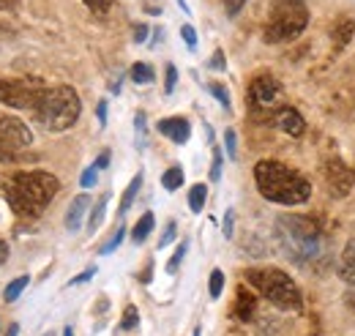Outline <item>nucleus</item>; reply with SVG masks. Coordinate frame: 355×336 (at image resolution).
<instances>
[{
  "instance_id": "nucleus-17",
  "label": "nucleus",
  "mask_w": 355,
  "mask_h": 336,
  "mask_svg": "<svg viewBox=\"0 0 355 336\" xmlns=\"http://www.w3.org/2000/svg\"><path fill=\"white\" fill-rule=\"evenodd\" d=\"M205 200H208V186L205 183L191 186V192H189V208L194 210V213H200V210L205 208Z\"/></svg>"
},
{
  "instance_id": "nucleus-6",
  "label": "nucleus",
  "mask_w": 355,
  "mask_h": 336,
  "mask_svg": "<svg viewBox=\"0 0 355 336\" xmlns=\"http://www.w3.org/2000/svg\"><path fill=\"white\" fill-rule=\"evenodd\" d=\"M309 25V11L304 6H276L266 25L268 44H287L298 39Z\"/></svg>"
},
{
  "instance_id": "nucleus-10",
  "label": "nucleus",
  "mask_w": 355,
  "mask_h": 336,
  "mask_svg": "<svg viewBox=\"0 0 355 336\" xmlns=\"http://www.w3.org/2000/svg\"><path fill=\"white\" fill-rule=\"evenodd\" d=\"M0 140H6L14 148H28L33 142V131L25 126L19 118L0 115Z\"/></svg>"
},
{
  "instance_id": "nucleus-22",
  "label": "nucleus",
  "mask_w": 355,
  "mask_h": 336,
  "mask_svg": "<svg viewBox=\"0 0 355 336\" xmlns=\"http://www.w3.org/2000/svg\"><path fill=\"white\" fill-rule=\"evenodd\" d=\"M180 183H183V169H180V167H170L164 175H162V186H164L167 192H175V189H180Z\"/></svg>"
},
{
  "instance_id": "nucleus-32",
  "label": "nucleus",
  "mask_w": 355,
  "mask_h": 336,
  "mask_svg": "<svg viewBox=\"0 0 355 336\" xmlns=\"http://www.w3.org/2000/svg\"><path fill=\"white\" fill-rule=\"evenodd\" d=\"M238 137H235V131L232 128H227V134H224V145H227V156L230 159H235V148H238V142H235Z\"/></svg>"
},
{
  "instance_id": "nucleus-47",
  "label": "nucleus",
  "mask_w": 355,
  "mask_h": 336,
  "mask_svg": "<svg viewBox=\"0 0 355 336\" xmlns=\"http://www.w3.org/2000/svg\"><path fill=\"white\" fill-rule=\"evenodd\" d=\"M19 334V326H17V323H14V326H11V328H8V336H17Z\"/></svg>"
},
{
  "instance_id": "nucleus-15",
  "label": "nucleus",
  "mask_w": 355,
  "mask_h": 336,
  "mask_svg": "<svg viewBox=\"0 0 355 336\" xmlns=\"http://www.w3.org/2000/svg\"><path fill=\"white\" fill-rule=\"evenodd\" d=\"M339 276L347 282V285H355V238L345 246L342 252V262H339Z\"/></svg>"
},
{
  "instance_id": "nucleus-40",
  "label": "nucleus",
  "mask_w": 355,
  "mask_h": 336,
  "mask_svg": "<svg viewBox=\"0 0 355 336\" xmlns=\"http://www.w3.org/2000/svg\"><path fill=\"white\" fill-rule=\"evenodd\" d=\"M148 31H150V28H145V25H137V28H134V42H137V44L145 42V39H148Z\"/></svg>"
},
{
  "instance_id": "nucleus-9",
  "label": "nucleus",
  "mask_w": 355,
  "mask_h": 336,
  "mask_svg": "<svg viewBox=\"0 0 355 336\" xmlns=\"http://www.w3.org/2000/svg\"><path fill=\"white\" fill-rule=\"evenodd\" d=\"M279 96H282V85L276 83L270 74H260V77H254L252 85H249V101L257 104V107H270V104H276Z\"/></svg>"
},
{
  "instance_id": "nucleus-35",
  "label": "nucleus",
  "mask_w": 355,
  "mask_h": 336,
  "mask_svg": "<svg viewBox=\"0 0 355 336\" xmlns=\"http://www.w3.org/2000/svg\"><path fill=\"white\" fill-rule=\"evenodd\" d=\"M243 6H246V0H224V11H227V17H235Z\"/></svg>"
},
{
  "instance_id": "nucleus-33",
  "label": "nucleus",
  "mask_w": 355,
  "mask_h": 336,
  "mask_svg": "<svg viewBox=\"0 0 355 336\" xmlns=\"http://www.w3.org/2000/svg\"><path fill=\"white\" fill-rule=\"evenodd\" d=\"M175 83H178V69L173 66V63H170V66H167V80H164V90H167V93H173V90H175Z\"/></svg>"
},
{
  "instance_id": "nucleus-27",
  "label": "nucleus",
  "mask_w": 355,
  "mask_h": 336,
  "mask_svg": "<svg viewBox=\"0 0 355 336\" xmlns=\"http://www.w3.org/2000/svg\"><path fill=\"white\" fill-rule=\"evenodd\" d=\"M19 159V153H17V148L14 145H8L6 140H0V162H6V165H11V162H17Z\"/></svg>"
},
{
  "instance_id": "nucleus-12",
  "label": "nucleus",
  "mask_w": 355,
  "mask_h": 336,
  "mask_svg": "<svg viewBox=\"0 0 355 336\" xmlns=\"http://www.w3.org/2000/svg\"><path fill=\"white\" fill-rule=\"evenodd\" d=\"M159 131H162L164 137H170L173 142L183 145V142L189 140V134H191V126H189L186 118H167V121H159Z\"/></svg>"
},
{
  "instance_id": "nucleus-36",
  "label": "nucleus",
  "mask_w": 355,
  "mask_h": 336,
  "mask_svg": "<svg viewBox=\"0 0 355 336\" xmlns=\"http://www.w3.org/2000/svg\"><path fill=\"white\" fill-rule=\"evenodd\" d=\"M96 175H98V169L96 167H88L85 172H83V178H80V183L85 186V189H90V186H96Z\"/></svg>"
},
{
  "instance_id": "nucleus-37",
  "label": "nucleus",
  "mask_w": 355,
  "mask_h": 336,
  "mask_svg": "<svg viewBox=\"0 0 355 336\" xmlns=\"http://www.w3.org/2000/svg\"><path fill=\"white\" fill-rule=\"evenodd\" d=\"M175 233H178L175 221H170V224H167V230H164V235H162V241H159V249H164V246H167V244L175 238Z\"/></svg>"
},
{
  "instance_id": "nucleus-46",
  "label": "nucleus",
  "mask_w": 355,
  "mask_h": 336,
  "mask_svg": "<svg viewBox=\"0 0 355 336\" xmlns=\"http://www.w3.org/2000/svg\"><path fill=\"white\" fill-rule=\"evenodd\" d=\"M276 6H304V0H276Z\"/></svg>"
},
{
  "instance_id": "nucleus-23",
  "label": "nucleus",
  "mask_w": 355,
  "mask_h": 336,
  "mask_svg": "<svg viewBox=\"0 0 355 336\" xmlns=\"http://www.w3.org/2000/svg\"><path fill=\"white\" fill-rule=\"evenodd\" d=\"M28 282H31L28 276H17L14 282H8V287H6V293H3V298H6L8 303H11V301H17V298L22 295V290L28 287Z\"/></svg>"
},
{
  "instance_id": "nucleus-8",
  "label": "nucleus",
  "mask_w": 355,
  "mask_h": 336,
  "mask_svg": "<svg viewBox=\"0 0 355 336\" xmlns=\"http://www.w3.org/2000/svg\"><path fill=\"white\" fill-rule=\"evenodd\" d=\"M325 175H328V189H331V194H334L336 200H342V197H347V194L353 192L355 172L347 167L345 162H339V159H328Z\"/></svg>"
},
{
  "instance_id": "nucleus-41",
  "label": "nucleus",
  "mask_w": 355,
  "mask_h": 336,
  "mask_svg": "<svg viewBox=\"0 0 355 336\" xmlns=\"http://www.w3.org/2000/svg\"><path fill=\"white\" fill-rule=\"evenodd\" d=\"M232 219H235V213L227 210V216H224V235H227V238L232 235Z\"/></svg>"
},
{
  "instance_id": "nucleus-4",
  "label": "nucleus",
  "mask_w": 355,
  "mask_h": 336,
  "mask_svg": "<svg viewBox=\"0 0 355 336\" xmlns=\"http://www.w3.org/2000/svg\"><path fill=\"white\" fill-rule=\"evenodd\" d=\"M83 112V101L77 96L74 87L69 85H58V87H49L42 93V99L36 101L33 107V115L36 121L46 128V131H66L77 124Z\"/></svg>"
},
{
  "instance_id": "nucleus-20",
  "label": "nucleus",
  "mask_w": 355,
  "mask_h": 336,
  "mask_svg": "<svg viewBox=\"0 0 355 336\" xmlns=\"http://www.w3.org/2000/svg\"><path fill=\"white\" fill-rule=\"evenodd\" d=\"M107 203H110V194H104V197L96 203V208H93V213H90V224H88L90 233H96V230L101 227V221H104V213H107Z\"/></svg>"
},
{
  "instance_id": "nucleus-24",
  "label": "nucleus",
  "mask_w": 355,
  "mask_h": 336,
  "mask_svg": "<svg viewBox=\"0 0 355 336\" xmlns=\"http://www.w3.org/2000/svg\"><path fill=\"white\" fill-rule=\"evenodd\" d=\"M208 290H211V298H219L224 290V274L219 268H214V274H211V279H208Z\"/></svg>"
},
{
  "instance_id": "nucleus-28",
  "label": "nucleus",
  "mask_w": 355,
  "mask_h": 336,
  "mask_svg": "<svg viewBox=\"0 0 355 336\" xmlns=\"http://www.w3.org/2000/svg\"><path fill=\"white\" fill-rule=\"evenodd\" d=\"M137 323H139V314H137L134 306H129V309L123 312V323H121V328H123V331H132V328H137Z\"/></svg>"
},
{
  "instance_id": "nucleus-42",
  "label": "nucleus",
  "mask_w": 355,
  "mask_h": 336,
  "mask_svg": "<svg viewBox=\"0 0 355 336\" xmlns=\"http://www.w3.org/2000/svg\"><path fill=\"white\" fill-rule=\"evenodd\" d=\"M93 274H96V268H88L85 274H80V276H74V279H71L69 285H83V282H88V279H90V276H93Z\"/></svg>"
},
{
  "instance_id": "nucleus-29",
  "label": "nucleus",
  "mask_w": 355,
  "mask_h": 336,
  "mask_svg": "<svg viewBox=\"0 0 355 336\" xmlns=\"http://www.w3.org/2000/svg\"><path fill=\"white\" fill-rule=\"evenodd\" d=\"M211 93L219 99V104H222V107H227V110H230V96H227V87H224V85L211 83Z\"/></svg>"
},
{
  "instance_id": "nucleus-38",
  "label": "nucleus",
  "mask_w": 355,
  "mask_h": 336,
  "mask_svg": "<svg viewBox=\"0 0 355 336\" xmlns=\"http://www.w3.org/2000/svg\"><path fill=\"white\" fill-rule=\"evenodd\" d=\"M134 126H137V134H139V145H142V140H145V115H142V112H137V118H134Z\"/></svg>"
},
{
  "instance_id": "nucleus-39",
  "label": "nucleus",
  "mask_w": 355,
  "mask_h": 336,
  "mask_svg": "<svg viewBox=\"0 0 355 336\" xmlns=\"http://www.w3.org/2000/svg\"><path fill=\"white\" fill-rule=\"evenodd\" d=\"M96 169H107L110 167V151H104V153H98V159H96Z\"/></svg>"
},
{
  "instance_id": "nucleus-3",
  "label": "nucleus",
  "mask_w": 355,
  "mask_h": 336,
  "mask_svg": "<svg viewBox=\"0 0 355 336\" xmlns=\"http://www.w3.org/2000/svg\"><path fill=\"white\" fill-rule=\"evenodd\" d=\"M276 238L282 252L293 262H309L320 254V227L309 216L298 213H284L276 219Z\"/></svg>"
},
{
  "instance_id": "nucleus-21",
  "label": "nucleus",
  "mask_w": 355,
  "mask_h": 336,
  "mask_svg": "<svg viewBox=\"0 0 355 336\" xmlns=\"http://www.w3.org/2000/svg\"><path fill=\"white\" fill-rule=\"evenodd\" d=\"M132 80L137 85H150L156 77H153V69L148 63H134L132 66Z\"/></svg>"
},
{
  "instance_id": "nucleus-14",
  "label": "nucleus",
  "mask_w": 355,
  "mask_h": 336,
  "mask_svg": "<svg viewBox=\"0 0 355 336\" xmlns=\"http://www.w3.org/2000/svg\"><path fill=\"white\" fill-rule=\"evenodd\" d=\"M88 208H90V197H88V194H80V197H74V203L69 205V213H66V230L77 233V230L83 227V219H85Z\"/></svg>"
},
{
  "instance_id": "nucleus-18",
  "label": "nucleus",
  "mask_w": 355,
  "mask_h": 336,
  "mask_svg": "<svg viewBox=\"0 0 355 336\" xmlns=\"http://www.w3.org/2000/svg\"><path fill=\"white\" fill-rule=\"evenodd\" d=\"M139 186H142V172H137V175H134L132 183H129V189H126V192H123V197H121V216L132 208V203H134V197H137V192H139Z\"/></svg>"
},
{
  "instance_id": "nucleus-13",
  "label": "nucleus",
  "mask_w": 355,
  "mask_h": 336,
  "mask_svg": "<svg viewBox=\"0 0 355 336\" xmlns=\"http://www.w3.org/2000/svg\"><path fill=\"white\" fill-rule=\"evenodd\" d=\"M232 312L238 314V320L249 323V320L254 317V312H257V295L249 293L246 287H238V295H235V309H232Z\"/></svg>"
},
{
  "instance_id": "nucleus-2",
  "label": "nucleus",
  "mask_w": 355,
  "mask_h": 336,
  "mask_svg": "<svg viewBox=\"0 0 355 336\" xmlns=\"http://www.w3.org/2000/svg\"><path fill=\"white\" fill-rule=\"evenodd\" d=\"M254 180H257L260 194L279 205H301L311 197L309 180L298 169L287 167L284 162H276V159L257 162Z\"/></svg>"
},
{
  "instance_id": "nucleus-44",
  "label": "nucleus",
  "mask_w": 355,
  "mask_h": 336,
  "mask_svg": "<svg viewBox=\"0 0 355 336\" xmlns=\"http://www.w3.org/2000/svg\"><path fill=\"white\" fill-rule=\"evenodd\" d=\"M211 66H214V69H224V55H222V52H216V55H214Z\"/></svg>"
},
{
  "instance_id": "nucleus-7",
  "label": "nucleus",
  "mask_w": 355,
  "mask_h": 336,
  "mask_svg": "<svg viewBox=\"0 0 355 336\" xmlns=\"http://www.w3.org/2000/svg\"><path fill=\"white\" fill-rule=\"evenodd\" d=\"M44 87L39 80H0V101L17 110H33Z\"/></svg>"
},
{
  "instance_id": "nucleus-49",
  "label": "nucleus",
  "mask_w": 355,
  "mask_h": 336,
  "mask_svg": "<svg viewBox=\"0 0 355 336\" xmlns=\"http://www.w3.org/2000/svg\"><path fill=\"white\" fill-rule=\"evenodd\" d=\"M63 336H74V331H71V326H66V331H63Z\"/></svg>"
},
{
  "instance_id": "nucleus-45",
  "label": "nucleus",
  "mask_w": 355,
  "mask_h": 336,
  "mask_svg": "<svg viewBox=\"0 0 355 336\" xmlns=\"http://www.w3.org/2000/svg\"><path fill=\"white\" fill-rule=\"evenodd\" d=\"M6 260H8V246H6L3 241H0V265H3Z\"/></svg>"
},
{
  "instance_id": "nucleus-48",
  "label": "nucleus",
  "mask_w": 355,
  "mask_h": 336,
  "mask_svg": "<svg viewBox=\"0 0 355 336\" xmlns=\"http://www.w3.org/2000/svg\"><path fill=\"white\" fill-rule=\"evenodd\" d=\"M0 11H8V0H0Z\"/></svg>"
},
{
  "instance_id": "nucleus-26",
  "label": "nucleus",
  "mask_w": 355,
  "mask_h": 336,
  "mask_svg": "<svg viewBox=\"0 0 355 336\" xmlns=\"http://www.w3.org/2000/svg\"><path fill=\"white\" fill-rule=\"evenodd\" d=\"M123 235H126V227H118V233H115V235H112V238H110V241L101 246V254H112V252H115V249L121 246Z\"/></svg>"
},
{
  "instance_id": "nucleus-5",
  "label": "nucleus",
  "mask_w": 355,
  "mask_h": 336,
  "mask_svg": "<svg viewBox=\"0 0 355 336\" xmlns=\"http://www.w3.org/2000/svg\"><path fill=\"white\" fill-rule=\"evenodd\" d=\"M246 282L263 298H268L273 306H279L284 312L301 309V303H304L298 285L279 268H252V271H246Z\"/></svg>"
},
{
  "instance_id": "nucleus-11",
  "label": "nucleus",
  "mask_w": 355,
  "mask_h": 336,
  "mask_svg": "<svg viewBox=\"0 0 355 336\" xmlns=\"http://www.w3.org/2000/svg\"><path fill=\"white\" fill-rule=\"evenodd\" d=\"M276 126L282 128V131H287V134H293V137H301L304 128H306V124H304V118H301L298 110L284 107V110L276 112Z\"/></svg>"
},
{
  "instance_id": "nucleus-30",
  "label": "nucleus",
  "mask_w": 355,
  "mask_h": 336,
  "mask_svg": "<svg viewBox=\"0 0 355 336\" xmlns=\"http://www.w3.org/2000/svg\"><path fill=\"white\" fill-rule=\"evenodd\" d=\"M222 178V151L214 148V165H211V180H219Z\"/></svg>"
},
{
  "instance_id": "nucleus-31",
  "label": "nucleus",
  "mask_w": 355,
  "mask_h": 336,
  "mask_svg": "<svg viewBox=\"0 0 355 336\" xmlns=\"http://www.w3.org/2000/svg\"><path fill=\"white\" fill-rule=\"evenodd\" d=\"M85 6H88L90 11H96V14H107L112 0H85Z\"/></svg>"
},
{
  "instance_id": "nucleus-43",
  "label": "nucleus",
  "mask_w": 355,
  "mask_h": 336,
  "mask_svg": "<svg viewBox=\"0 0 355 336\" xmlns=\"http://www.w3.org/2000/svg\"><path fill=\"white\" fill-rule=\"evenodd\" d=\"M98 124H107V101H98Z\"/></svg>"
},
{
  "instance_id": "nucleus-16",
  "label": "nucleus",
  "mask_w": 355,
  "mask_h": 336,
  "mask_svg": "<svg viewBox=\"0 0 355 336\" xmlns=\"http://www.w3.org/2000/svg\"><path fill=\"white\" fill-rule=\"evenodd\" d=\"M153 221H156V219H153V213H150V210H148V213H142V219L134 224V230H132V241H134V244H142V241L150 235V230H153Z\"/></svg>"
},
{
  "instance_id": "nucleus-25",
  "label": "nucleus",
  "mask_w": 355,
  "mask_h": 336,
  "mask_svg": "<svg viewBox=\"0 0 355 336\" xmlns=\"http://www.w3.org/2000/svg\"><path fill=\"white\" fill-rule=\"evenodd\" d=\"M186 249H189V244H186V241H183V244H178L173 260L167 262V274H178V268H180V262H183V257H186Z\"/></svg>"
},
{
  "instance_id": "nucleus-19",
  "label": "nucleus",
  "mask_w": 355,
  "mask_h": 336,
  "mask_svg": "<svg viewBox=\"0 0 355 336\" xmlns=\"http://www.w3.org/2000/svg\"><path fill=\"white\" fill-rule=\"evenodd\" d=\"M353 31H355V22L353 19H339L336 28H334V39H336V47L347 44L353 39Z\"/></svg>"
},
{
  "instance_id": "nucleus-34",
  "label": "nucleus",
  "mask_w": 355,
  "mask_h": 336,
  "mask_svg": "<svg viewBox=\"0 0 355 336\" xmlns=\"http://www.w3.org/2000/svg\"><path fill=\"white\" fill-rule=\"evenodd\" d=\"M180 36H183V42L189 44L191 49L197 47V33H194V28H191V25H183V28H180Z\"/></svg>"
},
{
  "instance_id": "nucleus-1",
  "label": "nucleus",
  "mask_w": 355,
  "mask_h": 336,
  "mask_svg": "<svg viewBox=\"0 0 355 336\" xmlns=\"http://www.w3.org/2000/svg\"><path fill=\"white\" fill-rule=\"evenodd\" d=\"M58 189H60V183H58V178L52 172H44V169H22V172H17L6 183L3 194H6L8 205H11V210L17 216L36 219L52 203V197L58 194Z\"/></svg>"
}]
</instances>
